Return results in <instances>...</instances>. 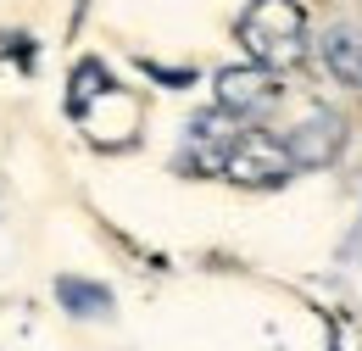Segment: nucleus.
Segmentation results:
<instances>
[{"mask_svg":"<svg viewBox=\"0 0 362 351\" xmlns=\"http://www.w3.org/2000/svg\"><path fill=\"white\" fill-rule=\"evenodd\" d=\"M95 89H112V73H106L100 62H78V73H73V84H67V112H73V117L90 112Z\"/></svg>","mask_w":362,"mask_h":351,"instance_id":"0eeeda50","label":"nucleus"},{"mask_svg":"<svg viewBox=\"0 0 362 351\" xmlns=\"http://www.w3.org/2000/svg\"><path fill=\"white\" fill-rule=\"evenodd\" d=\"M317 50H323L329 79L362 95V23H334V28L323 34V45H317Z\"/></svg>","mask_w":362,"mask_h":351,"instance_id":"39448f33","label":"nucleus"},{"mask_svg":"<svg viewBox=\"0 0 362 351\" xmlns=\"http://www.w3.org/2000/svg\"><path fill=\"white\" fill-rule=\"evenodd\" d=\"M290 173H296L290 145L262 134V129H251V123H245V134L234 139V151H228V162H223V178L228 184H245V190H279Z\"/></svg>","mask_w":362,"mask_h":351,"instance_id":"f03ea898","label":"nucleus"},{"mask_svg":"<svg viewBox=\"0 0 362 351\" xmlns=\"http://www.w3.org/2000/svg\"><path fill=\"white\" fill-rule=\"evenodd\" d=\"M56 301H62L67 312H78V318L112 312V296H106L100 284H90V279H62V284H56Z\"/></svg>","mask_w":362,"mask_h":351,"instance_id":"423d86ee","label":"nucleus"},{"mask_svg":"<svg viewBox=\"0 0 362 351\" xmlns=\"http://www.w3.org/2000/svg\"><path fill=\"white\" fill-rule=\"evenodd\" d=\"M218 106L240 112V117H262L279 106V73L262 62H245V67H228L218 73Z\"/></svg>","mask_w":362,"mask_h":351,"instance_id":"20e7f679","label":"nucleus"},{"mask_svg":"<svg viewBox=\"0 0 362 351\" xmlns=\"http://www.w3.org/2000/svg\"><path fill=\"white\" fill-rule=\"evenodd\" d=\"M245 134V117L240 112H228V106H212V112H201L195 123H189V134H184V156L179 168L184 173H223L228 151H234V139Z\"/></svg>","mask_w":362,"mask_h":351,"instance_id":"7ed1b4c3","label":"nucleus"},{"mask_svg":"<svg viewBox=\"0 0 362 351\" xmlns=\"http://www.w3.org/2000/svg\"><path fill=\"white\" fill-rule=\"evenodd\" d=\"M234 34H240L251 62L284 73V67H296L307 56V11H301V0H251L240 11Z\"/></svg>","mask_w":362,"mask_h":351,"instance_id":"f257e3e1","label":"nucleus"}]
</instances>
